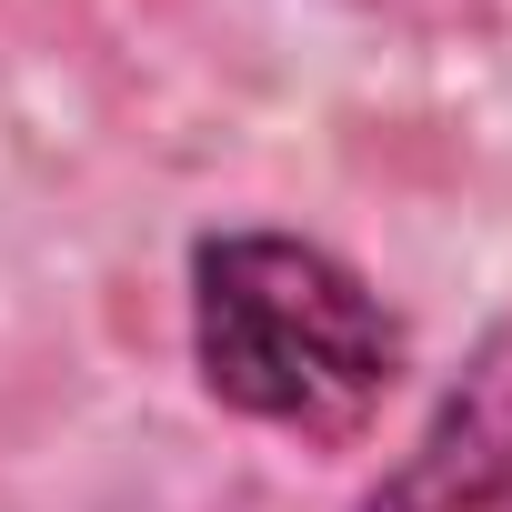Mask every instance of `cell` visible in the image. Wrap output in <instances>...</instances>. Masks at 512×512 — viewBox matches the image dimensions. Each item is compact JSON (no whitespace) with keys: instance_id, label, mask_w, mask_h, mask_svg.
<instances>
[{"instance_id":"obj_1","label":"cell","mask_w":512,"mask_h":512,"mask_svg":"<svg viewBox=\"0 0 512 512\" xmlns=\"http://www.w3.org/2000/svg\"><path fill=\"white\" fill-rule=\"evenodd\" d=\"M191 372L231 422L352 442L402 382V322L312 231H201L191 241Z\"/></svg>"},{"instance_id":"obj_2","label":"cell","mask_w":512,"mask_h":512,"mask_svg":"<svg viewBox=\"0 0 512 512\" xmlns=\"http://www.w3.org/2000/svg\"><path fill=\"white\" fill-rule=\"evenodd\" d=\"M362 512H512V312L432 402L422 442L362 492Z\"/></svg>"}]
</instances>
